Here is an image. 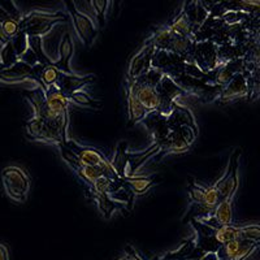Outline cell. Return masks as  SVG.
Instances as JSON below:
<instances>
[{"instance_id":"cell-3","label":"cell","mask_w":260,"mask_h":260,"mask_svg":"<svg viewBox=\"0 0 260 260\" xmlns=\"http://www.w3.org/2000/svg\"><path fill=\"white\" fill-rule=\"evenodd\" d=\"M25 130L31 141H39V142L55 143V145H64L68 139L65 138L61 130L53 125L47 124L42 118L31 117L25 122Z\"/></svg>"},{"instance_id":"cell-30","label":"cell","mask_w":260,"mask_h":260,"mask_svg":"<svg viewBox=\"0 0 260 260\" xmlns=\"http://www.w3.org/2000/svg\"><path fill=\"white\" fill-rule=\"evenodd\" d=\"M162 76H164L162 72H160L159 69L152 68V67H151V69L147 72V73L143 74V76H141V77L138 78H134V80L139 81V82H142L145 83V85H148L151 86V87H155V89H156V86L160 83Z\"/></svg>"},{"instance_id":"cell-36","label":"cell","mask_w":260,"mask_h":260,"mask_svg":"<svg viewBox=\"0 0 260 260\" xmlns=\"http://www.w3.org/2000/svg\"><path fill=\"white\" fill-rule=\"evenodd\" d=\"M20 60L22 62H25V64L30 65V67H34V65L39 64L38 59H37V56H36V53L32 52V51L30 50V48H27L26 52L21 55Z\"/></svg>"},{"instance_id":"cell-33","label":"cell","mask_w":260,"mask_h":260,"mask_svg":"<svg viewBox=\"0 0 260 260\" xmlns=\"http://www.w3.org/2000/svg\"><path fill=\"white\" fill-rule=\"evenodd\" d=\"M259 225H247V226H241V238L246 241H254L259 242Z\"/></svg>"},{"instance_id":"cell-25","label":"cell","mask_w":260,"mask_h":260,"mask_svg":"<svg viewBox=\"0 0 260 260\" xmlns=\"http://www.w3.org/2000/svg\"><path fill=\"white\" fill-rule=\"evenodd\" d=\"M92 195H94V201L95 203H96L99 211L102 212V215H103L106 219H110L111 216H112V213L115 212L116 208H117V203L113 202L107 194H92Z\"/></svg>"},{"instance_id":"cell-18","label":"cell","mask_w":260,"mask_h":260,"mask_svg":"<svg viewBox=\"0 0 260 260\" xmlns=\"http://www.w3.org/2000/svg\"><path fill=\"white\" fill-rule=\"evenodd\" d=\"M67 20V16L62 12H46V11H32L29 15L24 16L20 21L21 30L36 24H45V22H60Z\"/></svg>"},{"instance_id":"cell-1","label":"cell","mask_w":260,"mask_h":260,"mask_svg":"<svg viewBox=\"0 0 260 260\" xmlns=\"http://www.w3.org/2000/svg\"><path fill=\"white\" fill-rule=\"evenodd\" d=\"M64 146L68 150H71L78 159L82 160L83 162H86L87 166L94 167V168L99 169V171L103 173L104 177H108L111 180L120 181V177L117 176L116 171L113 169L111 161L106 157V155L103 152H101L99 150L94 147H87V146L78 145L77 142L71 141L68 139L67 142L64 143Z\"/></svg>"},{"instance_id":"cell-37","label":"cell","mask_w":260,"mask_h":260,"mask_svg":"<svg viewBox=\"0 0 260 260\" xmlns=\"http://www.w3.org/2000/svg\"><path fill=\"white\" fill-rule=\"evenodd\" d=\"M0 260H9V248L3 242H0Z\"/></svg>"},{"instance_id":"cell-10","label":"cell","mask_w":260,"mask_h":260,"mask_svg":"<svg viewBox=\"0 0 260 260\" xmlns=\"http://www.w3.org/2000/svg\"><path fill=\"white\" fill-rule=\"evenodd\" d=\"M156 48L152 46L148 39H146L145 43L141 46L138 51L133 55L129 62V69H127V78L134 80L143 74L147 73L151 69V60L154 56V52Z\"/></svg>"},{"instance_id":"cell-11","label":"cell","mask_w":260,"mask_h":260,"mask_svg":"<svg viewBox=\"0 0 260 260\" xmlns=\"http://www.w3.org/2000/svg\"><path fill=\"white\" fill-rule=\"evenodd\" d=\"M142 122L145 124L146 129L148 130V133L151 134L152 139H154V143H156V145L161 147L164 142H166L169 132H171L168 126L167 116L162 115L159 111H151V112H147Z\"/></svg>"},{"instance_id":"cell-5","label":"cell","mask_w":260,"mask_h":260,"mask_svg":"<svg viewBox=\"0 0 260 260\" xmlns=\"http://www.w3.org/2000/svg\"><path fill=\"white\" fill-rule=\"evenodd\" d=\"M240 150H236L229 157L226 171L220 177V180L215 183V187L219 192L220 201L234 195L238 189V167H240Z\"/></svg>"},{"instance_id":"cell-12","label":"cell","mask_w":260,"mask_h":260,"mask_svg":"<svg viewBox=\"0 0 260 260\" xmlns=\"http://www.w3.org/2000/svg\"><path fill=\"white\" fill-rule=\"evenodd\" d=\"M126 85L129 86L130 90L134 92L137 99L141 102V104L145 107L147 112H151V111H159L160 96L155 87H151V86L145 85V83L139 82V81L137 80H130V78H127Z\"/></svg>"},{"instance_id":"cell-41","label":"cell","mask_w":260,"mask_h":260,"mask_svg":"<svg viewBox=\"0 0 260 260\" xmlns=\"http://www.w3.org/2000/svg\"><path fill=\"white\" fill-rule=\"evenodd\" d=\"M120 260H129V256H127V255H126V256L122 257V259H120Z\"/></svg>"},{"instance_id":"cell-40","label":"cell","mask_w":260,"mask_h":260,"mask_svg":"<svg viewBox=\"0 0 260 260\" xmlns=\"http://www.w3.org/2000/svg\"><path fill=\"white\" fill-rule=\"evenodd\" d=\"M4 71V67H3V64H2V62H0V73H2V72Z\"/></svg>"},{"instance_id":"cell-20","label":"cell","mask_w":260,"mask_h":260,"mask_svg":"<svg viewBox=\"0 0 260 260\" xmlns=\"http://www.w3.org/2000/svg\"><path fill=\"white\" fill-rule=\"evenodd\" d=\"M125 89H126V102H127V124L129 126L137 124V122L142 121L145 116L147 115V111H146L145 107L141 104V102L137 99V96L134 95V92L130 90L129 86L125 83Z\"/></svg>"},{"instance_id":"cell-28","label":"cell","mask_w":260,"mask_h":260,"mask_svg":"<svg viewBox=\"0 0 260 260\" xmlns=\"http://www.w3.org/2000/svg\"><path fill=\"white\" fill-rule=\"evenodd\" d=\"M17 53L15 52V48L12 46V42L9 41L8 43L3 45L2 50H0V62L3 64L4 69L11 68L12 65H15L18 61Z\"/></svg>"},{"instance_id":"cell-14","label":"cell","mask_w":260,"mask_h":260,"mask_svg":"<svg viewBox=\"0 0 260 260\" xmlns=\"http://www.w3.org/2000/svg\"><path fill=\"white\" fill-rule=\"evenodd\" d=\"M46 96V103L47 107L51 110V112H53L60 120L65 122L67 125H69V101L64 95L60 92V90L57 89L56 86L52 85L50 87H47V90L45 91Z\"/></svg>"},{"instance_id":"cell-23","label":"cell","mask_w":260,"mask_h":260,"mask_svg":"<svg viewBox=\"0 0 260 260\" xmlns=\"http://www.w3.org/2000/svg\"><path fill=\"white\" fill-rule=\"evenodd\" d=\"M127 155H129V152H127V142L126 141H120L118 145L116 146L113 161L111 162L113 169H115L116 173H117V176L120 177V180L126 176Z\"/></svg>"},{"instance_id":"cell-2","label":"cell","mask_w":260,"mask_h":260,"mask_svg":"<svg viewBox=\"0 0 260 260\" xmlns=\"http://www.w3.org/2000/svg\"><path fill=\"white\" fill-rule=\"evenodd\" d=\"M2 181L7 195L17 203H24L30 190V177L25 169L9 166L2 171Z\"/></svg>"},{"instance_id":"cell-16","label":"cell","mask_w":260,"mask_h":260,"mask_svg":"<svg viewBox=\"0 0 260 260\" xmlns=\"http://www.w3.org/2000/svg\"><path fill=\"white\" fill-rule=\"evenodd\" d=\"M94 80L95 77L92 74L85 76V77H80L77 74L60 73L55 86H56L57 89L60 90V92L68 99L69 95H72L73 92L81 91V89H83L85 86L90 85Z\"/></svg>"},{"instance_id":"cell-4","label":"cell","mask_w":260,"mask_h":260,"mask_svg":"<svg viewBox=\"0 0 260 260\" xmlns=\"http://www.w3.org/2000/svg\"><path fill=\"white\" fill-rule=\"evenodd\" d=\"M65 6L68 8V12L71 15L72 21H73V26L77 36L87 47H91L95 38H96L98 31H99L95 26L94 20L89 15L81 12L80 9L76 7L74 2H65Z\"/></svg>"},{"instance_id":"cell-35","label":"cell","mask_w":260,"mask_h":260,"mask_svg":"<svg viewBox=\"0 0 260 260\" xmlns=\"http://www.w3.org/2000/svg\"><path fill=\"white\" fill-rule=\"evenodd\" d=\"M0 6L6 9V12L8 13L9 17L13 18V20L21 21L22 20V17H24V16H22V13H21L20 9L17 8V6H16L13 2H0Z\"/></svg>"},{"instance_id":"cell-6","label":"cell","mask_w":260,"mask_h":260,"mask_svg":"<svg viewBox=\"0 0 260 260\" xmlns=\"http://www.w3.org/2000/svg\"><path fill=\"white\" fill-rule=\"evenodd\" d=\"M197 134L198 133L190 129V127H178V129L171 130L168 137H167L166 142L160 147L159 152L156 155L159 157H162L166 154H169V152H183V151H186L192 145Z\"/></svg>"},{"instance_id":"cell-31","label":"cell","mask_w":260,"mask_h":260,"mask_svg":"<svg viewBox=\"0 0 260 260\" xmlns=\"http://www.w3.org/2000/svg\"><path fill=\"white\" fill-rule=\"evenodd\" d=\"M11 42H12V46H13V48H15V52L17 53L18 59H20L21 55L26 52V50L29 48L26 32L21 30L18 34H16V36L11 39Z\"/></svg>"},{"instance_id":"cell-21","label":"cell","mask_w":260,"mask_h":260,"mask_svg":"<svg viewBox=\"0 0 260 260\" xmlns=\"http://www.w3.org/2000/svg\"><path fill=\"white\" fill-rule=\"evenodd\" d=\"M160 146L156 145V143H152L147 150L142 151V152H138V154H129L127 155V172L126 176L127 177H133L134 173L138 171L141 167L146 162V160L150 159L151 156H154L159 152Z\"/></svg>"},{"instance_id":"cell-26","label":"cell","mask_w":260,"mask_h":260,"mask_svg":"<svg viewBox=\"0 0 260 260\" xmlns=\"http://www.w3.org/2000/svg\"><path fill=\"white\" fill-rule=\"evenodd\" d=\"M27 43H29V48L36 53L37 59H38L39 64L42 65H52V60L46 55L45 50H43V45H42V37H27Z\"/></svg>"},{"instance_id":"cell-34","label":"cell","mask_w":260,"mask_h":260,"mask_svg":"<svg viewBox=\"0 0 260 260\" xmlns=\"http://www.w3.org/2000/svg\"><path fill=\"white\" fill-rule=\"evenodd\" d=\"M0 27L3 29V31L6 32L7 36L9 38L12 39L16 34L21 31V26H20V21H16L13 18H8L3 22V24H0Z\"/></svg>"},{"instance_id":"cell-39","label":"cell","mask_w":260,"mask_h":260,"mask_svg":"<svg viewBox=\"0 0 260 260\" xmlns=\"http://www.w3.org/2000/svg\"><path fill=\"white\" fill-rule=\"evenodd\" d=\"M8 18H11V17H9L8 13L6 12V9H4L3 7L0 6V24H3L4 21L8 20Z\"/></svg>"},{"instance_id":"cell-7","label":"cell","mask_w":260,"mask_h":260,"mask_svg":"<svg viewBox=\"0 0 260 260\" xmlns=\"http://www.w3.org/2000/svg\"><path fill=\"white\" fill-rule=\"evenodd\" d=\"M60 151H61V156L65 161L68 162V166L76 172V175L83 181L86 186L91 190V187L94 186V183L96 182L98 178L103 177V173H102L99 169L94 168V167L87 166L86 162H83L82 160L78 159L76 155L72 152L71 150L65 147L64 145H59Z\"/></svg>"},{"instance_id":"cell-24","label":"cell","mask_w":260,"mask_h":260,"mask_svg":"<svg viewBox=\"0 0 260 260\" xmlns=\"http://www.w3.org/2000/svg\"><path fill=\"white\" fill-rule=\"evenodd\" d=\"M213 237H215L216 242L219 243L220 246L229 242V241L242 240V238H241V226L231 224L216 228L215 232H213Z\"/></svg>"},{"instance_id":"cell-32","label":"cell","mask_w":260,"mask_h":260,"mask_svg":"<svg viewBox=\"0 0 260 260\" xmlns=\"http://www.w3.org/2000/svg\"><path fill=\"white\" fill-rule=\"evenodd\" d=\"M69 102H74L76 104H80L83 107H90V108H95V102L87 92L85 91H77L73 92L68 96Z\"/></svg>"},{"instance_id":"cell-29","label":"cell","mask_w":260,"mask_h":260,"mask_svg":"<svg viewBox=\"0 0 260 260\" xmlns=\"http://www.w3.org/2000/svg\"><path fill=\"white\" fill-rule=\"evenodd\" d=\"M60 73H61V72L57 71V69L55 68L53 65H45V67H43V71H42V74H41V80H42V83H43V86H45L46 90H47V87H50V86H52L56 83Z\"/></svg>"},{"instance_id":"cell-13","label":"cell","mask_w":260,"mask_h":260,"mask_svg":"<svg viewBox=\"0 0 260 260\" xmlns=\"http://www.w3.org/2000/svg\"><path fill=\"white\" fill-rule=\"evenodd\" d=\"M248 95V82H247V73L236 74L226 85L224 86L220 91V96L217 101L225 103V102H231L238 98L247 96Z\"/></svg>"},{"instance_id":"cell-38","label":"cell","mask_w":260,"mask_h":260,"mask_svg":"<svg viewBox=\"0 0 260 260\" xmlns=\"http://www.w3.org/2000/svg\"><path fill=\"white\" fill-rule=\"evenodd\" d=\"M9 41H11V38H9L6 32L3 31V29L0 27V43H2V45H6V43H8Z\"/></svg>"},{"instance_id":"cell-8","label":"cell","mask_w":260,"mask_h":260,"mask_svg":"<svg viewBox=\"0 0 260 260\" xmlns=\"http://www.w3.org/2000/svg\"><path fill=\"white\" fill-rule=\"evenodd\" d=\"M192 62L206 74L215 71L219 67L217 46L211 41L197 42L192 52Z\"/></svg>"},{"instance_id":"cell-27","label":"cell","mask_w":260,"mask_h":260,"mask_svg":"<svg viewBox=\"0 0 260 260\" xmlns=\"http://www.w3.org/2000/svg\"><path fill=\"white\" fill-rule=\"evenodd\" d=\"M90 4H91L94 16L98 21V30H102L106 25V12L111 3L106 2V0H92V2H90Z\"/></svg>"},{"instance_id":"cell-9","label":"cell","mask_w":260,"mask_h":260,"mask_svg":"<svg viewBox=\"0 0 260 260\" xmlns=\"http://www.w3.org/2000/svg\"><path fill=\"white\" fill-rule=\"evenodd\" d=\"M257 246L259 242L254 241L234 240L220 246L215 254L217 260H246Z\"/></svg>"},{"instance_id":"cell-22","label":"cell","mask_w":260,"mask_h":260,"mask_svg":"<svg viewBox=\"0 0 260 260\" xmlns=\"http://www.w3.org/2000/svg\"><path fill=\"white\" fill-rule=\"evenodd\" d=\"M122 182L132 190L134 195L136 194H143V192L147 191L154 183H156L157 176L152 175L148 176V177H143V176H136V177H127L125 176L124 178H121Z\"/></svg>"},{"instance_id":"cell-17","label":"cell","mask_w":260,"mask_h":260,"mask_svg":"<svg viewBox=\"0 0 260 260\" xmlns=\"http://www.w3.org/2000/svg\"><path fill=\"white\" fill-rule=\"evenodd\" d=\"M60 57L57 61H53V67L57 69L59 72L65 74H76L71 69V59L73 56L74 52V46L73 41H72L71 34H65L62 37L61 42H60Z\"/></svg>"},{"instance_id":"cell-19","label":"cell","mask_w":260,"mask_h":260,"mask_svg":"<svg viewBox=\"0 0 260 260\" xmlns=\"http://www.w3.org/2000/svg\"><path fill=\"white\" fill-rule=\"evenodd\" d=\"M31 68L32 67L18 60L11 68L4 69L0 73V81L7 83H13L20 82L22 80H31Z\"/></svg>"},{"instance_id":"cell-15","label":"cell","mask_w":260,"mask_h":260,"mask_svg":"<svg viewBox=\"0 0 260 260\" xmlns=\"http://www.w3.org/2000/svg\"><path fill=\"white\" fill-rule=\"evenodd\" d=\"M167 120H168L169 130L178 129V127H190L198 133V127H197V122H195L192 112L187 107L181 106L177 102L172 106V110L169 115L167 116Z\"/></svg>"}]
</instances>
